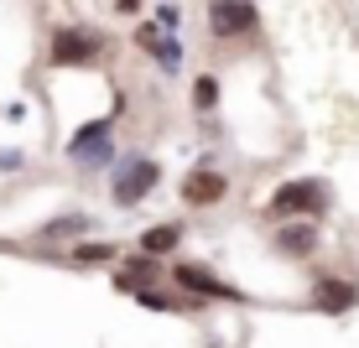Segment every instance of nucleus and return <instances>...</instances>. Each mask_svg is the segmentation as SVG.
<instances>
[{
  "label": "nucleus",
  "mask_w": 359,
  "mask_h": 348,
  "mask_svg": "<svg viewBox=\"0 0 359 348\" xmlns=\"http://www.w3.org/2000/svg\"><path fill=\"white\" fill-rule=\"evenodd\" d=\"M156 182H162V167H156L151 156H120L115 182H109V203L115 208H141Z\"/></svg>",
  "instance_id": "2"
},
{
  "label": "nucleus",
  "mask_w": 359,
  "mask_h": 348,
  "mask_svg": "<svg viewBox=\"0 0 359 348\" xmlns=\"http://www.w3.org/2000/svg\"><path fill=\"white\" fill-rule=\"evenodd\" d=\"M359 307V286L349 276H318L313 281V312H328V317H344V312H354Z\"/></svg>",
  "instance_id": "8"
},
{
  "label": "nucleus",
  "mask_w": 359,
  "mask_h": 348,
  "mask_svg": "<svg viewBox=\"0 0 359 348\" xmlns=\"http://www.w3.org/2000/svg\"><path fill=\"white\" fill-rule=\"evenodd\" d=\"M115 11H126V16H130V11H141V0H115Z\"/></svg>",
  "instance_id": "16"
},
{
  "label": "nucleus",
  "mask_w": 359,
  "mask_h": 348,
  "mask_svg": "<svg viewBox=\"0 0 359 348\" xmlns=\"http://www.w3.org/2000/svg\"><path fill=\"white\" fill-rule=\"evenodd\" d=\"M182 203L188 208H219L229 197V177L224 172H214V167H193L188 177H182Z\"/></svg>",
  "instance_id": "7"
},
{
  "label": "nucleus",
  "mask_w": 359,
  "mask_h": 348,
  "mask_svg": "<svg viewBox=\"0 0 359 348\" xmlns=\"http://www.w3.org/2000/svg\"><path fill=\"white\" fill-rule=\"evenodd\" d=\"M208 27L214 36H250L261 27V11L250 0H208Z\"/></svg>",
  "instance_id": "6"
},
{
  "label": "nucleus",
  "mask_w": 359,
  "mask_h": 348,
  "mask_svg": "<svg viewBox=\"0 0 359 348\" xmlns=\"http://www.w3.org/2000/svg\"><path fill=\"white\" fill-rule=\"evenodd\" d=\"M104 53V36L89 27H57L53 32V68H83Z\"/></svg>",
  "instance_id": "5"
},
{
  "label": "nucleus",
  "mask_w": 359,
  "mask_h": 348,
  "mask_svg": "<svg viewBox=\"0 0 359 348\" xmlns=\"http://www.w3.org/2000/svg\"><path fill=\"white\" fill-rule=\"evenodd\" d=\"M109 260H120V250L109 239H79L73 244V265H109Z\"/></svg>",
  "instance_id": "13"
},
{
  "label": "nucleus",
  "mask_w": 359,
  "mask_h": 348,
  "mask_svg": "<svg viewBox=\"0 0 359 348\" xmlns=\"http://www.w3.org/2000/svg\"><path fill=\"white\" fill-rule=\"evenodd\" d=\"M89 229H94V218H89V214H63V218H53V223H47V229L36 234V239H42V244H53V239H73V244H79Z\"/></svg>",
  "instance_id": "12"
},
{
  "label": "nucleus",
  "mask_w": 359,
  "mask_h": 348,
  "mask_svg": "<svg viewBox=\"0 0 359 348\" xmlns=\"http://www.w3.org/2000/svg\"><path fill=\"white\" fill-rule=\"evenodd\" d=\"M115 156V120H89L68 135V161L79 167H104Z\"/></svg>",
  "instance_id": "4"
},
{
  "label": "nucleus",
  "mask_w": 359,
  "mask_h": 348,
  "mask_svg": "<svg viewBox=\"0 0 359 348\" xmlns=\"http://www.w3.org/2000/svg\"><path fill=\"white\" fill-rule=\"evenodd\" d=\"M162 260L156 255H130V260H120V270L109 281H115V291H126V296H135V291H146V286H156L162 281Z\"/></svg>",
  "instance_id": "9"
},
{
  "label": "nucleus",
  "mask_w": 359,
  "mask_h": 348,
  "mask_svg": "<svg viewBox=\"0 0 359 348\" xmlns=\"http://www.w3.org/2000/svg\"><path fill=\"white\" fill-rule=\"evenodd\" d=\"M156 21H162V27L172 32V27H177V6H172V0H167V6H162V11H156Z\"/></svg>",
  "instance_id": "15"
},
{
  "label": "nucleus",
  "mask_w": 359,
  "mask_h": 348,
  "mask_svg": "<svg viewBox=\"0 0 359 348\" xmlns=\"http://www.w3.org/2000/svg\"><path fill=\"white\" fill-rule=\"evenodd\" d=\"M318 244H323V234H318L313 218H292V223H281V229H276V250L292 255V260L318 255Z\"/></svg>",
  "instance_id": "10"
},
{
  "label": "nucleus",
  "mask_w": 359,
  "mask_h": 348,
  "mask_svg": "<svg viewBox=\"0 0 359 348\" xmlns=\"http://www.w3.org/2000/svg\"><path fill=\"white\" fill-rule=\"evenodd\" d=\"M193 104H198V109H214V104H219V78L198 73V78H193Z\"/></svg>",
  "instance_id": "14"
},
{
  "label": "nucleus",
  "mask_w": 359,
  "mask_h": 348,
  "mask_svg": "<svg viewBox=\"0 0 359 348\" xmlns=\"http://www.w3.org/2000/svg\"><path fill=\"white\" fill-rule=\"evenodd\" d=\"M167 276L177 281L188 296H203V302H245V291H240V286L219 281V270H214V265H203V260H177V265H172Z\"/></svg>",
  "instance_id": "3"
},
{
  "label": "nucleus",
  "mask_w": 359,
  "mask_h": 348,
  "mask_svg": "<svg viewBox=\"0 0 359 348\" xmlns=\"http://www.w3.org/2000/svg\"><path fill=\"white\" fill-rule=\"evenodd\" d=\"M328 182H318V177H297V182H281L276 193H271V218H281V223H292V218H323L328 214Z\"/></svg>",
  "instance_id": "1"
},
{
  "label": "nucleus",
  "mask_w": 359,
  "mask_h": 348,
  "mask_svg": "<svg viewBox=\"0 0 359 348\" xmlns=\"http://www.w3.org/2000/svg\"><path fill=\"white\" fill-rule=\"evenodd\" d=\"M177 244H182V223H172V218L167 223H151V229L141 234V255H156V260H167Z\"/></svg>",
  "instance_id": "11"
}]
</instances>
